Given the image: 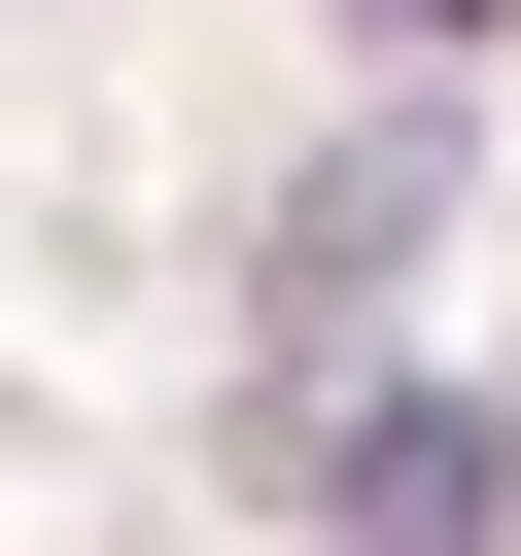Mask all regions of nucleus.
<instances>
[{
    "instance_id": "2",
    "label": "nucleus",
    "mask_w": 521,
    "mask_h": 556,
    "mask_svg": "<svg viewBox=\"0 0 521 556\" xmlns=\"http://www.w3.org/2000/svg\"><path fill=\"white\" fill-rule=\"evenodd\" d=\"M417 208H452V139H347V174L278 208V313H382V243H417Z\"/></svg>"
},
{
    "instance_id": "1",
    "label": "nucleus",
    "mask_w": 521,
    "mask_h": 556,
    "mask_svg": "<svg viewBox=\"0 0 521 556\" xmlns=\"http://www.w3.org/2000/svg\"><path fill=\"white\" fill-rule=\"evenodd\" d=\"M313 556H521V417L486 382H347L313 417Z\"/></svg>"
},
{
    "instance_id": "3",
    "label": "nucleus",
    "mask_w": 521,
    "mask_h": 556,
    "mask_svg": "<svg viewBox=\"0 0 521 556\" xmlns=\"http://www.w3.org/2000/svg\"><path fill=\"white\" fill-rule=\"evenodd\" d=\"M347 35H382V70H452V35H521V0H347Z\"/></svg>"
}]
</instances>
